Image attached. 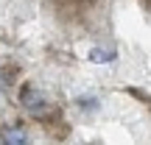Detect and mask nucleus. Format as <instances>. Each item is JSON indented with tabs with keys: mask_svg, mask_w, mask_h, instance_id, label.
<instances>
[{
	"mask_svg": "<svg viewBox=\"0 0 151 145\" xmlns=\"http://www.w3.org/2000/svg\"><path fill=\"white\" fill-rule=\"evenodd\" d=\"M90 59L95 61V64H106V61H112V59H115V50H92Z\"/></svg>",
	"mask_w": 151,
	"mask_h": 145,
	"instance_id": "7ed1b4c3",
	"label": "nucleus"
},
{
	"mask_svg": "<svg viewBox=\"0 0 151 145\" xmlns=\"http://www.w3.org/2000/svg\"><path fill=\"white\" fill-rule=\"evenodd\" d=\"M3 142H9V145H25L28 134H25V129H20V126H11V129L3 131Z\"/></svg>",
	"mask_w": 151,
	"mask_h": 145,
	"instance_id": "f03ea898",
	"label": "nucleus"
},
{
	"mask_svg": "<svg viewBox=\"0 0 151 145\" xmlns=\"http://www.w3.org/2000/svg\"><path fill=\"white\" fill-rule=\"evenodd\" d=\"M0 142H3V134H0Z\"/></svg>",
	"mask_w": 151,
	"mask_h": 145,
	"instance_id": "20e7f679",
	"label": "nucleus"
},
{
	"mask_svg": "<svg viewBox=\"0 0 151 145\" xmlns=\"http://www.w3.org/2000/svg\"><path fill=\"white\" fill-rule=\"evenodd\" d=\"M20 101H22V106L28 109V114H34V117H48V112H50V103H48V98L42 95V92L37 89V86H22V92H20Z\"/></svg>",
	"mask_w": 151,
	"mask_h": 145,
	"instance_id": "f257e3e1",
	"label": "nucleus"
}]
</instances>
